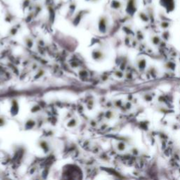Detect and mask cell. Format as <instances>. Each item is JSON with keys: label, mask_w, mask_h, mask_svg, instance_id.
<instances>
[{"label": "cell", "mask_w": 180, "mask_h": 180, "mask_svg": "<svg viewBox=\"0 0 180 180\" xmlns=\"http://www.w3.org/2000/svg\"><path fill=\"white\" fill-rule=\"evenodd\" d=\"M112 6H113V7L115 8V9H119L122 6V4L118 1H113V2H112Z\"/></svg>", "instance_id": "obj_2"}, {"label": "cell", "mask_w": 180, "mask_h": 180, "mask_svg": "<svg viewBox=\"0 0 180 180\" xmlns=\"http://www.w3.org/2000/svg\"><path fill=\"white\" fill-rule=\"evenodd\" d=\"M88 1H95V0H88Z\"/></svg>", "instance_id": "obj_3"}, {"label": "cell", "mask_w": 180, "mask_h": 180, "mask_svg": "<svg viewBox=\"0 0 180 180\" xmlns=\"http://www.w3.org/2000/svg\"><path fill=\"white\" fill-rule=\"evenodd\" d=\"M159 4L168 12H171L175 9V0H159Z\"/></svg>", "instance_id": "obj_1"}]
</instances>
